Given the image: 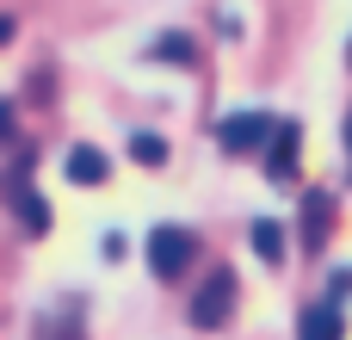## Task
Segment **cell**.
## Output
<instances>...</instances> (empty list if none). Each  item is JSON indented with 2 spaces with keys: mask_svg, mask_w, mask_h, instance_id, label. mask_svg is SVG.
<instances>
[{
  "mask_svg": "<svg viewBox=\"0 0 352 340\" xmlns=\"http://www.w3.org/2000/svg\"><path fill=\"white\" fill-rule=\"evenodd\" d=\"M6 204H12V217H19L31 235H43V229H50V204L25 186V161H19V167H12V180H6Z\"/></svg>",
  "mask_w": 352,
  "mask_h": 340,
  "instance_id": "4",
  "label": "cell"
},
{
  "mask_svg": "<svg viewBox=\"0 0 352 340\" xmlns=\"http://www.w3.org/2000/svg\"><path fill=\"white\" fill-rule=\"evenodd\" d=\"M105 173H111V161H105L99 149H87V142L68 149V180H74V186H99Z\"/></svg>",
  "mask_w": 352,
  "mask_h": 340,
  "instance_id": "7",
  "label": "cell"
},
{
  "mask_svg": "<svg viewBox=\"0 0 352 340\" xmlns=\"http://www.w3.org/2000/svg\"><path fill=\"white\" fill-rule=\"evenodd\" d=\"M50 340H80V334H74V328H56V334H50Z\"/></svg>",
  "mask_w": 352,
  "mask_h": 340,
  "instance_id": "12",
  "label": "cell"
},
{
  "mask_svg": "<svg viewBox=\"0 0 352 340\" xmlns=\"http://www.w3.org/2000/svg\"><path fill=\"white\" fill-rule=\"evenodd\" d=\"M272 136H278V124L266 111H235V118L217 124V142L229 155H260V149H272Z\"/></svg>",
  "mask_w": 352,
  "mask_h": 340,
  "instance_id": "1",
  "label": "cell"
},
{
  "mask_svg": "<svg viewBox=\"0 0 352 340\" xmlns=\"http://www.w3.org/2000/svg\"><path fill=\"white\" fill-rule=\"evenodd\" d=\"M229 316H235V273L217 266V273L204 279V291L192 297V322H198V328H223Z\"/></svg>",
  "mask_w": 352,
  "mask_h": 340,
  "instance_id": "3",
  "label": "cell"
},
{
  "mask_svg": "<svg viewBox=\"0 0 352 340\" xmlns=\"http://www.w3.org/2000/svg\"><path fill=\"white\" fill-rule=\"evenodd\" d=\"M328 217H334L328 192H303V248H322L328 242Z\"/></svg>",
  "mask_w": 352,
  "mask_h": 340,
  "instance_id": "6",
  "label": "cell"
},
{
  "mask_svg": "<svg viewBox=\"0 0 352 340\" xmlns=\"http://www.w3.org/2000/svg\"><path fill=\"white\" fill-rule=\"evenodd\" d=\"M297 149H303V130H297V124H278V136H272V149H266V173H272V180H291V173H297Z\"/></svg>",
  "mask_w": 352,
  "mask_h": 340,
  "instance_id": "5",
  "label": "cell"
},
{
  "mask_svg": "<svg viewBox=\"0 0 352 340\" xmlns=\"http://www.w3.org/2000/svg\"><path fill=\"white\" fill-rule=\"evenodd\" d=\"M346 62H352V50H346Z\"/></svg>",
  "mask_w": 352,
  "mask_h": 340,
  "instance_id": "14",
  "label": "cell"
},
{
  "mask_svg": "<svg viewBox=\"0 0 352 340\" xmlns=\"http://www.w3.org/2000/svg\"><path fill=\"white\" fill-rule=\"evenodd\" d=\"M130 155H136V161H142V167H161V161H167V142H161V136H148V130H142V136H130Z\"/></svg>",
  "mask_w": 352,
  "mask_h": 340,
  "instance_id": "10",
  "label": "cell"
},
{
  "mask_svg": "<svg viewBox=\"0 0 352 340\" xmlns=\"http://www.w3.org/2000/svg\"><path fill=\"white\" fill-rule=\"evenodd\" d=\"M254 254H260L266 266H278V260H285V229H278L272 217H260V223H254Z\"/></svg>",
  "mask_w": 352,
  "mask_h": 340,
  "instance_id": "8",
  "label": "cell"
},
{
  "mask_svg": "<svg viewBox=\"0 0 352 340\" xmlns=\"http://www.w3.org/2000/svg\"><path fill=\"white\" fill-rule=\"evenodd\" d=\"M192 254H198V242H192L179 223H161V229L148 235V273H155V279H179V273L192 266Z\"/></svg>",
  "mask_w": 352,
  "mask_h": 340,
  "instance_id": "2",
  "label": "cell"
},
{
  "mask_svg": "<svg viewBox=\"0 0 352 340\" xmlns=\"http://www.w3.org/2000/svg\"><path fill=\"white\" fill-rule=\"evenodd\" d=\"M155 56H161V62H186L192 50H186V37H161V50H155Z\"/></svg>",
  "mask_w": 352,
  "mask_h": 340,
  "instance_id": "11",
  "label": "cell"
},
{
  "mask_svg": "<svg viewBox=\"0 0 352 340\" xmlns=\"http://www.w3.org/2000/svg\"><path fill=\"white\" fill-rule=\"evenodd\" d=\"M303 340H340V310H334V304L309 310V316H303Z\"/></svg>",
  "mask_w": 352,
  "mask_h": 340,
  "instance_id": "9",
  "label": "cell"
},
{
  "mask_svg": "<svg viewBox=\"0 0 352 340\" xmlns=\"http://www.w3.org/2000/svg\"><path fill=\"white\" fill-rule=\"evenodd\" d=\"M346 149H352V111H346Z\"/></svg>",
  "mask_w": 352,
  "mask_h": 340,
  "instance_id": "13",
  "label": "cell"
}]
</instances>
